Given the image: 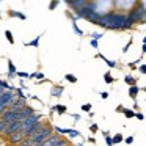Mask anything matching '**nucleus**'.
I'll return each instance as SVG.
<instances>
[{
  "mask_svg": "<svg viewBox=\"0 0 146 146\" xmlns=\"http://www.w3.org/2000/svg\"><path fill=\"white\" fill-rule=\"evenodd\" d=\"M140 91H145V93H146V86H143V88H140Z\"/></svg>",
  "mask_w": 146,
  "mask_h": 146,
  "instance_id": "47",
  "label": "nucleus"
},
{
  "mask_svg": "<svg viewBox=\"0 0 146 146\" xmlns=\"http://www.w3.org/2000/svg\"><path fill=\"white\" fill-rule=\"evenodd\" d=\"M90 46L93 49H99V41H94V39H90Z\"/></svg>",
  "mask_w": 146,
  "mask_h": 146,
  "instance_id": "39",
  "label": "nucleus"
},
{
  "mask_svg": "<svg viewBox=\"0 0 146 146\" xmlns=\"http://www.w3.org/2000/svg\"><path fill=\"white\" fill-rule=\"evenodd\" d=\"M133 141H135V137H133V135H129V137H124V141H123V143H126V145H132Z\"/></svg>",
  "mask_w": 146,
  "mask_h": 146,
  "instance_id": "35",
  "label": "nucleus"
},
{
  "mask_svg": "<svg viewBox=\"0 0 146 146\" xmlns=\"http://www.w3.org/2000/svg\"><path fill=\"white\" fill-rule=\"evenodd\" d=\"M88 129H90V132H91L93 135H94V133H98V132H99V124L91 123V124H90V127H88Z\"/></svg>",
  "mask_w": 146,
  "mask_h": 146,
  "instance_id": "31",
  "label": "nucleus"
},
{
  "mask_svg": "<svg viewBox=\"0 0 146 146\" xmlns=\"http://www.w3.org/2000/svg\"><path fill=\"white\" fill-rule=\"evenodd\" d=\"M104 141L107 146H113V143H111V135H105L104 137Z\"/></svg>",
  "mask_w": 146,
  "mask_h": 146,
  "instance_id": "38",
  "label": "nucleus"
},
{
  "mask_svg": "<svg viewBox=\"0 0 146 146\" xmlns=\"http://www.w3.org/2000/svg\"><path fill=\"white\" fill-rule=\"evenodd\" d=\"M66 5L68 7L71 8V10H74V13H76V11H79L80 8H83L86 5V0H74V2H66Z\"/></svg>",
  "mask_w": 146,
  "mask_h": 146,
  "instance_id": "8",
  "label": "nucleus"
},
{
  "mask_svg": "<svg viewBox=\"0 0 146 146\" xmlns=\"http://www.w3.org/2000/svg\"><path fill=\"white\" fill-rule=\"evenodd\" d=\"M16 77H19L21 80H25V79H29V77H30V74L25 72V71H17V72H16Z\"/></svg>",
  "mask_w": 146,
  "mask_h": 146,
  "instance_id": "30",
  "label": "nucleus"
},
{
  "mask_svg": "<svg viewBox=\"0 0 146 146\" xmlns=\"http://www.w3.org/2000/svg\"><path fill=\"white\" fill-rule=\"evenodd\" d=\"M42 119H44V116H42L41 113H35V115H32V116H29L27 119L21 121V123H22V132H25V130H29L32 126H35V124H38L39 121H42Z\"/></svg>",
  "mask_w": 146,
  "mask_h": 146,
  "instance_id": "4",
  "label": "nucleus"
},
{
  "mask_svg": "<svg viewBox=\"0 0 146 146\" xmlns=\"http://www.w3.org/2000/svg\"><path fill=\"white\" fill-rule=\"evenodd\" d=\"M124 83H126L127 86H133V85H137V79L132 74H126V76H124Z\"/></svg>",
  "mask_w": 146,
  "mask_h": 146,
  "instance_id": "17",
  "label": "nucleus"
},
{
  "mask_svg": "<svg viewBox=\"0 0 146 146\" xmlns=\"http://www.w3.org/2000/svg\"><path fill=\"white\" fill-rule=\"evenodd\" d=\"M141 60H143V57L137 58L135 61H130V63H127V66H129V69H130V71H135V69H138V66H140V63H141Z\"/></svg>",
  "mask_w": 146,
  "mask_h": 146,
  "instance_id": "20",
  "label": "nucleus"
},
{
  "mask_svg": "<svg viewBox=\"0 0 146 146\" xmlns=\"http://www.w3.org/2000/svg\"><path fill=\"white\" fill-rule=\"evenodd\" d=\"M27 105V101L25 99H19V98H14L13 99V102L10 104V110H22L24 107Z\"/></svg>",
  "mask_w": 146,
  "mask_h": 146,
  "instance_id": "7",
  "label": "nucleus"
},
{
  "mask_svg": "<svg viewBox=\"0 0 146 146\" xmlns=\"http://www.w3.org/2000/svg\"><path fill=\"white\" fill-rule=\"evenodd\" d=\"M138 93H140V86H138V85L129 86V90H127V94H129V98L133 99L135 102H137V96H138Z\"/></svg>",
  "mask_w": 146,
  "mask_h": 146,
  "instance_id": "12",
  "label": "nucleus"
},
{
  "mask_svg": "<svg viewBox=\"0 0 146 146\" xmlns=\"http://www.w3.org/2000/svg\"><path fill=\"white\" fill-rule=\"evenodd\" d=\"M54 107H55V113L60 115V116H61V115H66L68 113V107L64 104H57V105H54Z\"/></svg>",
  "mask_w": 146,
  "mask_h": 146,
  "instance_id": "18",
  "label": "nucleus"
},
{
  "mask_svg": "<svg viewBox=\"0 0 146 146\" xmlns=\"http://www.w3.org/2000/svg\"><path fill=\"white\" fill-rule=\"evenodd\" d=\"M77 146H83V143H79V145H77Z\"/></svg>",
  "mask_w": 146,
  "mask_h": 146,
  "instance_id": "48",
  "label": "nucleus"
},
{
  "mask_svg": "<svg viewBox=\"0 0 146 146\" xmlns=\"http://www.w3.org/2000/svg\"><path fill=\"white\" fill-rule=\"evenodd\" d=\"M41 36H42V35H38L36 38H33L32 41L24 42V46H25V47H36V49H38V47H39V41H41Z\"/></svg>",
  "mask_w": 146,
  "mask_h": 146,
  "instance_id": "14",
  "label": "nucleus"
},
{
  "mask_svg": "<svg viewBox=\"0 0 146 146\" xmlns=\"http://www.w3.org/2000/svg\"><path fill=\"white\" fill-rule=\"evenodd\" d=\"M36 111H35V108L33 107H30V105H25V107L22 108V110H21V119H27V118L29 116H32V115H35Z\"/></svg>",
  "mask_w": 146,
  "mask_h": 146,
  "instance_id": "10",
  "label": "nucleus"
},
{
  "mask_svg": "<svg viewBox=\"0 0 146 146\" xmlns=\"http://www.w3.org/2000/svg\"><path fill=\"white\" fill-rule=\"evenodd\" d=\"M29 79H30V80H35V82H39V80H44V79H46V76L41 72V71H35V72L30 74Z\"/></svg>",
  "mask_w": 146,
  "mask_h": 146,
  "instance_id": "15",
  "label": "nucleus"
},
{
  "mask_svg": "<svg viewBox=\"0 0 146 146\" xmlns=\"http://www.w3.org/2000/svg\"><path fill=\"white\" fill-rule=\"evenodd\" d=\"M145 8H146V3L145 2H135L132 8L127 11V19L135 25V24H140L143 19V14H145Z\"/></svg>",
  "mask_w": 146,
  "mask_h": 146,
  "instance_id": "3",
  "label": "nucleus"
},
{
  "mask_svg": "<svg viewBox=\"0 0 146 146\" xmlns=\"http://www.w3.org/2000/svg\"><path fill=\"white\" fill-rule=\"evenodd\" d=\"M19 130H22V123H21V121H14V123H10V124L7 126V130H5V133H3V138L7 140L10 135H13V133L19 132Z\"/></svg>",
  "mask_w": 146,
  "mask_h": 146,
  "instance_id": "5",
  "label": "nucleus"
},
{
  "mask_svg": "<svg viewBox=\"0 0 146 146\" xmlns=\"http://www.w3.org/2000/svg\"><path fill=\"white\" fill-rule=\"evenodd\" d=\"M90 36H91V39H94V41H99L101 38H104V32H93V33H90Z\"/></svg>",
  "mask_w": 146,
  "mask_h": 146,
  "instance_id": "28",
  "label": "nucleus"
},
{
  "mask_svg": "<svg viewBox=\"0 0 146 146\" xmlns=\"http://www.w3.org/2000/svg\"><path fill=\"white\" fill-rule=\"evenodd\" d=\"M58 5H60V2H58V0H54V2H50V3H49V10H50V11H54L55 8L58 7Z\"/></svg>",
  "mask_w": 146,
  "mask_h": 146,
  "instance_id": "36",
  "label": "nucleus"
},
{
  "mask_svg": "<svg viewBox=\"0 0 146 146\" xmlns=\"http://www.w3.org/2000/svg\"><path fill=\"white\" fill-rule=\"evenodd\" d=\"M96 25H99L104 30H115V32H126V30L133 29V24L127 19V14L116 10H111L108 13L102 14Z\"/></svg>",
  "mask_w": 146,
  "mask_h": 146,
  "instance_id": "1",
  "label": "nucleus"
},
{
  "mask_svg": "<svg viewBox=\"0 0 146 146\" xmlns=\"http://www.w3.org/2000/svg\"><path fill=\"white\" fill-rule=\"evenodd\" d=\"M102 61H104V63L107 64L108 68H110V69H115V68H118V63H116V61H115V60H108L107 57H105Z\"/></svg>",
  "mask_w": 146,
  "mask_h": 146,
  "instance_id": "24",
  "label": "nucleus"
},
{
  "mask_svg": "<svg viewBox=\"0 0 146 146\" xmlns=\"http://www.w3.org/2000/svg\"><path fill=\"white\" fill-rule=\"evenodd\" d=\"M133 44V39H129V41L126 42V46H124L123 47V54H127V52H129V49H130V46Z\"/></svg>",
  "mask_w": 146,
  "mask_h": 146,
  "instance_id": "34",
  "label": "nucleus"
},
{
  "mask_svg": "<svg viewBox=\"0 0 146 146\" xmlns=\"http://www.w3.org/2000/svg\"><path fill=\"white\" fill-rule=\"evenodd\" d=\"M64 79H66V82H69V83H77V77L74 76V74H66Z\"/></svg>",
  "mask_w": 146,
  "mask_h": 146,
  "instance_id": "32",
  "label": "nucleus"
},
{
  "mask_svg": "<svg viewBox=\"0 0 146 146\" xmlns=\"http://www.w3.org/2000/svg\"><path fill=\"white\" fill-rule=\"evenodd\" d=\"M138 72L141 74V76H146V63H141L138 66Z\"/></svg>",
  "mask_w": 146,
  "mask_h": 146,
  "instance_id": "37",
  "label": "nucleus"
},
{
  "mask_svg": "<svg viewBox=\"0 0 146 146\" xmlns=\"http://www.w3.org/2000/svg\"><path fill=\"white\" fill-rule=\"evenodd\" d=\"M104 82L107 83V85H111V83H115V77L111 76V72H110V71L104 72Z\"/></svg>",
  "mask_w": 146,
  "mask_h": 146,
  "instance_id": "21",
  "label": "nucleus"
},
{
  "mask_svg": "<svg viewBox=\"0 0 146 146\" xmlns=\"http://www.w3.org/2000/svg\"><path fill=\"white\" fill-rule=\"evenodd\" d=\"M141 54H143V55L146 54V44H143V46H141Z\"/></svg>",
  "mask_w": 146,
  "mask_h": 146,
  "instance_id": "45",
  "label": "nucleus"
},
{
  "mask_svg": "<svg viewBox=\"0 0 146 146\" xmlns=\"http://www.w3.org/2000/svg\"><path fill=\"white\" fill-rule=\"evenodd\" d=\"M8 79H16V72H17V69H16V64L13 63V60L11 58H8Z\"/></svg>",
  "mask_w": 146,
  "mask_h": 146,
  "instance_id": "11",
  "label": "nucleus"
},
{
  "mask_svg": "<svg viewBox=\"0 0 146 146\" xmlns=\"http://www.w3.org/2000/svg\"><path fill=\"white\" fill-rule=\"evenodd\" d=\"M71 116H72L74 121H80V119H82V115H79V113H71Z\"/></svg>",
  "mask_w": 146,
  "mask_h": 146,
  "instance_id": "41",
  "label": "nucleus"
},
{
  "mask_svg": "<svg viewBox=\"0 0 146 146\" xmlns=\"http://www.w3.org/2000/svg\"><path fill=\"white\" fill-rule=\"evenodd\" d=\"M99 94H101L102 99H108V93L107 91H102V93H99Z\"/></svg>",
  "mask_w": 146,
  "mask_h": 146,
  "instance_id": "44",
  "label": "nucleus"
},
{
  "mask_svg": "<svg viewBox=\"0 0 146 146\" xmlns=\"http://www.w3.org/2000/svg\"><path fill=\"white\" fill-rule=\"evenodd\" d=\"M141 41H143V44H146V36H143V39H141Z\"/></svg>",
  "mask_w": 146,
  "mask_h": 146,
  "instance_id": "46",
  "label": "nucleus"
},
{
  "mask_svg": "<svg viewBox=\"0 0 146 146\" xmlns=\"http://www.w3.org/2000/svg\"><path fill=\"white\" fill-rule=\"evenodd\" d=\"M0 88H3L5 91H10V93H14V88L16 86H13L11 83H8L7 80H3V79H0Z\"/></svg>",
  "mask_w": 146,
  "mask_h": 146,
  "instance_id": "16",
  "label": "nucleus"
},
{
  "mask_svg": "<svg viewBox=\"0 0 146 146\" xmlns=\"http://www.w3.org/2000/svg\"><path fill=\"white\" fill-rule=\"evenodd\" d=\"M7 126H8V124L5 123V121H2V119H0V137H3L5 130H7Z\"/></svg>",
  "mask_w": 146,
  "mask_h": 146,
  "instance_id": "33",
  "label": "nucleus"
},
{
  "mask_svg": "<svg viewBox=\"0 0 146 146\" xmlns=\"http://www.w3.org/2000/svg\"><path fill=\"white\" fill-rule=\"evenodd\" d=\"M123 115H124V118H127V119H132V118H135V111H133L132 108H126V107H124Z\"/></svg>",
  "mask_w": 146,
  "mask_h": 146,
  "instance_id": "22",
  "label": "nucleus"
},
{
  "mask_svg": "<svg viewBox=\"0 0 146 146\" xmlns=\"http://www.w3.org/2000/svg\"><path fill=\"white\" fill-rule=\"evenodd\" d=\"M77 137H82V133L79 132V130H76V129H69V132H68V138H77Z\"/></svg>",
  "mask_w": 146,
  "mask_h": 146,
  "instance_id": "25",
  "label": "nucleus"
},
{
  "mask_svg": "<svg viewBox=\"0 0 146 146\" xmlns=\"http://www.w3.org/2000/svg\"><path fill=\"white\" fill-rule=\"evenodd\" d=\"M0 17H2V14H0Z\"/></svg>",
  "mask_w": 146,
  "mask_h": 146,
  "instance_id": "49",
  "label": "nucleus"
},
{
  "mask_svg": "<svg viewBox=\"0 0 146 146\" xmlns=\"http://www.w3.org/2000/svg\"><path fill=\"white\" fill-rule=\"evenodd\" d=\"M24 138H25L24 132H22V130H19V132H16V133H13V135H10V137H8V138H7V141L10 143L11 146H17V145H19V143L24 140Z\"/></svg>",
  "mask_w": 146,
  "mask_h": 146,
  "instance_id": "6",
  "label": "nucleus"
},
{
  "mask_svg": "<svg viewBox=\"0 0 146 146\" xmlns=\"http://www.w3.org/2000/svg\"><path fill=\"white\" fill-rule=\"evenodd\" d=\"M14 96H16V98H19V99H29V96L27 94H24V90L22 88H14Z\"/></svg>",
  "mask_w": 146,
  "mask_h": 146,
  "instance_id": "23",
  "label": "nucleus"
},
{
  "mask_svg": "<svg viewBox=\"0 0 146 146\" xmlns=\"http://www.w3.org/2000/svg\"><path fill=\"white\" fill-rule=\"evenodd\" d=\"M8 16L16 17V19H19V21H27V14L21 13V11H16V10H8Z\"/></svg>",
  "mask_w": 146,
  "mask_h": 146,
  "instance_id": "13",
  "label": "nucleus"
},
{
  "mask_svg": "<svg viewBox=\"0 0 146 146\" xmlns=\"http://www.w3.org/2000/svg\"><path fill=\"white\" fill-rule=\"evenodd\" d=\"M86 141H88V143H91V145H96V143H98V140H96L94 138V137H88V138H86Z\"/></svg>",
  "mask_w": 146,
  "mask_h": 146,
  "instance_id": "43",
  "label": "nucleus"
},
{
  "mask_svg": "<svg viewBox=\"0 0 146 146\" xmlns=\"http://www.w3.org/2000/svg\"><path fill=\"white\" fill-rule=\"evenodd\" d=\"M72 30H74V33H76L77 36H80V38H82V36L85 35V33H83V30H80V29H79L77 22H72Z\"/></svg>",
  "mask_w": 146,
  "mask_h": 146,
  "instance_id": "29",
  "label": "nucleus"
},
{
  "mask_svg": "<svg viewBox=\"0 0 146 146\" xmlns=\"http://www.w3.org/2000/svg\"><path fill=\"white\" fill-rule=\"evenodd\" d=\"M5 38H7V41L10 42L11 46L14 44V36H13V33H11V30H5Z\"/></svg>",
  "mask_w": 146,
  "mask_h": 146,
  "instance_id": "26",
  "label": "nucleus"
},
{
  "mask_svg": "<svg viewBox=\"0 0 146 146\" xmlns=\"http://www.w3.org/2000/svg\"><path fill=\"white\" fill-rule=\"evenodd\" d=\"M135 118H137L138 121H143V119H145V115H143L141 111H137V113H135Z\"/></svg>",
  "mask_w": 146,
  "mask_h": 146,
  "instance_id": "40",
  "label": "nucleus"
},
{
  "mask_svg": "<svg viewBox=\"0 0 146 146\" xmlns=\"http://www.w3.org/2000/svg\"><path fill=\"white\" fill-rule=\"evenodd\" d=\"M63 93H64V86L63 85H52V88H50V96L52 98L60 99L61 96H63Z\"/></svg>",
  "mask_w": 146,
  "mask_h": 146,
  "instance_id": "9",
  "label": "nucleus"
},
{
  "mask_svg": "<svg viewBox=\"0 0 146 146\" xmlns=\"http://www.w3.org/2000/svg\"><path fill=\"white\" fill-rule=\"evenodd\" d=\"M80 110H82L83 113H90V111L93 110V105L90 104V102H86V104H82V105H80Z\"/></svg>",
  "mask_w": 146,
  "mask_h": 146,
  "instance_id": "27",
  "label": "nucleus"
},
{
  "mask_svg": "<svg viewBox=\"0 0 146 146\" xmlns=\"http://www.w3.org/2000/svg\"><path fill=\"white\" fill-rule=\"evenodd\" d=\"M123 110H124V105L123 104L116 105V108H115V111H116V113H123Z\"/></svg>",
  "mask_w": 146,
  "mask_h": 146,
  "instance_id": "42",
  "label": "nucleus"
},
{
  "mask_svg": "<svg viewBox=\"0 0 146 146\" xmlns=\"http://www.w3.org/2000/svg\"><path fill=\"white\" fill-rule=\"evenodd\" d=\"M52 135H54V126H52V124H49V126L44 127V129L39 130L38 133L29 137V140H30V143H32L33 146H39V145H42V143L47 141Z\"/></svg>",
  "mask_w": 146,
  "mask_h": 146,
  "instance_id": "2",
  "label": "nucleus"
},
{
  "mask_svg": "<svg viewBox=\"0 0 146 146\" xmlns=\"http://www.w3.org/2000/svg\"><path fill=\"white\" fill-rule=\"evenodd\" d=\"M123 141H124V135L121 132L115 133V135L111 137V143H113V146L115 145H119V143H123Z\"/></svg>",
  "mask_w": 146,
  "mask_h": 146,
  "instance_id": "19",
  "label": "nucleus"
}]
</instances>
